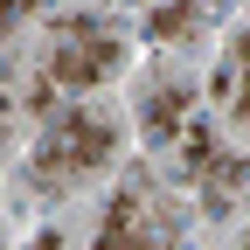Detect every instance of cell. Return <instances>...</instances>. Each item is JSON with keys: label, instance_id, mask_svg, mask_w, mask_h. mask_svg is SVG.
I'll return each instance as SVG.
<instances>
[{"label": "cell", "instance_id": "cell-4", "mask_svg": "<svg viewBox=\"0 0 250 250\" xmlns=\"http://www.w3.org/2000/svg\"><path fill=\"white\" fill-rule=\"evenodd\" d=\"M188 111H195V90L153 83L146 98H139V132H146V146H174V139L188 132Z\"/></svg>", "mask_w": 250, "mask_h": 250}, {"label": "cell", "instance_id": "cell-1", "mask_svg": "<svg viewBox=\"0 0 250 250\" xmlns=\"http://www.w3.org/2000/svg\"><path fill=\"white\" fill-rule=\"evenodd\" d=\"M111 153H118V118L111 111H62L35 139V174L42 181H77V174H98Z\"/></svg>", "mask_w": 250, "mask_h": 250}, {"label": "cell", "instance_id": "cell-7", "mask_svg": "<svg viewBox=\"0 0 250 250\" xmlns=\"http://www.w3.org/2000/svg\"><path fill=\"white\" fill-rule=\"evenodd\" d=\"M208 21V0H160L146 14V35L153 42H195V28Z\"/></svg>", "mask_w": 250, "mask_h": 250}, {"label": "cell", "instance_id": "cell-3", "mask_svg": "<svg viewBox=\"0 0 250 250\" xmlns=\"http://www.w3.org/2000/svg\"><path fill=\"white\" fill-rule=\"evenodd\" d=\"M98 243H174V223L146 202V188H125L118 202H104Z\"/></svg>", "mask_w": 250, "mask_h": 250}, {"label": "cell", "instance_id": "cell-5", "mask_svg": "<svg viewBox=\"0 0 250 250\" xmlns=\"http://www.w3.org/2000/svg\"><path fill=\"white\" fill-rule=\"evenodd\" d=\"M208 90H215V104H223L243 132H250V35L229 42V56L215 62V83H208Z\"/></svg>", "mask_w": 250, "mask_h": 250}, {"label": "cell", "instance_id": "cell-2", "mask_svg": "<svg viewBox=\"0 0 250 250\" xmlns=\"http://www.w3.org/2000/svg\"><path fill=\"white\" fill-rule=\"evenodd\" d=\"M118 62H125V49H118V35H111V28L83 21V14L49 28V49H42L49 83H62V90H90V83H104Z\"/></svg>", "mask_w": 250, "mask_h": 250}, {"label": "cell", "instance_id": "cell-6", "mask_svg": "<svg viewBox=\"0 0 250 250\" xmlns=\"http://www.w3.org/2000/svg\"><path fill=\"white\" fill-rule=\"evenodd\" d=\"M243 195H250V160L223 146V153L208 160V174H202V208H208V215H229Z\"/></svg>", "mask_w": 250, "mask_h": 250}, {"label": "cell", "instance_id": "cell-9", "mask_svg": "<svg viewBox=\"0 0 250 250\" xmlns=\"http://www.w3.org/2000/svg\"><path fill=\"white\" fill-rule=\"evenodd\" d=\"M42 0H7V21H21V14H35Z\"/></svg>", "mask_w": 250, "mask_h": 250}, {"label": "cell", "instance_id": "cell-8", "mask_svg": "<svg viewBox=\"0 0 250 250\" xmlns=\"http://www.w3.org/2000/svg\"><path fill=\"white\" fill-rule=\"evenodd\" d=\"M215 153H223V139H215V132H208V125H202V118H188V132L174 139V167H181L188 181H202V174H208V160H215Z\"/></svg>", "mask_w": 250, "mask_h": 250}]
</instances>
